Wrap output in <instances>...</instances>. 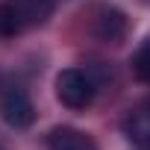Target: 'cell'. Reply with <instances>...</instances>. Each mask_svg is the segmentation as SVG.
Here are the masks:
<instances>
[{
    "label": "cell",
    "mask_w": 150,
    "mask_h": 150,
    "mask_svg": "<svg viewBox=\"0 0 150 150\" xmlns=\"http://www.w3.org/2000/svg\"><path fill=\"white\" fill-rule=\"evenodd\" d=\"M0 118L15 129H27L35 124V106L24 86H18V83L0 86Z\"/></svg>",
    "instance_id": "cell-1"
},
{
    "label": "cell",
    "mask_w": 150,
    "mask_h": 150,
    "mask_svg": "<svg viewBox=\"0 0 150 150\" xmlns=\"http://www.w3.org/2000/svg\"><path fill=\"white\" fill-rule=\"evenodd\" d=\"M56 97L68 109H86L94 100V83L77 68H65L56 77Z\"/></svg>",
    "instance_id": "cell-2"
},
{
    "label": "cell",
    "mask_w": 150,
    "mask_h": 150,
    "mask_svg": "<svg viewBox=\"0 0 150 150\" xmlns=\"http://www.w3.org/2000/svg\"><path fill=\"white\" fill-rule=\"evenodd\" d=\"M3 6L9 9V15L15 18L21 33L41 27L53 15V0H3Z\"/></svg>",
    "instance_id": "cell-3"
},
{
    "label": "cell",
    "mask_w": 150,
    "mask_h": 150,
    "mask_svg": "<svg viewBox=\"0 0 150 150\" xmlns=\"http://www.w3.org/2000/svg\"><path fill=\"white\" fill-rule=\"evenodd\" d=\"M121 129H124L129 144H135L138 150H150V100H144L135 109H129V115L124 118Z\"/></svg>",
    "instance_id": "cell-4"
},
{
    "label": "cell",
    "mask_w": 150,
    "mask_h": 150,
    "mask_svg": "<svg viewBox=\"0 0 150 150\" xmlns=\"http://www.w3.org/2000/svg\"><path fill=\"white\" fill-rule=\"evenodd\" d=\"M124 33H127V21H124V15H121L118 9H112V6L97 9V18H94V35H97L100 41L118 44V41L124 38Z\"/></svg>",
    "instance_id": "cell-5"
},
{
    "label": "cell",
    "mask_w": 150,
    "mask_h": 150,
    "mask_svg": "<svg viewBox=\"0 0 150 150\" xmlns=\"http://www.w3.org/2000/svg\"><path fill=\"white\" fill-rule=\"evenodd\" d=\"M47 150H97V144L74 127H56L47 132Z\"/></svg>",
    "instance_id": "cell-6"
},
{
    "label": "cell",
    "mask_w": 150,
    "mask_h": 150,
    "mask_svg": "<svg viewBox=\"0 0 150 150\" xmlns=\"http://www.w3.org/2000/svg\"><path fill=\"white\" fill-rule=\"evenodd\" d=\"M132 71H135L138 80L150 83V38H144L141 47L135 50V56H132Z\"/></svg>",
    "instance_id": "cell-7"
}]
</instances>
